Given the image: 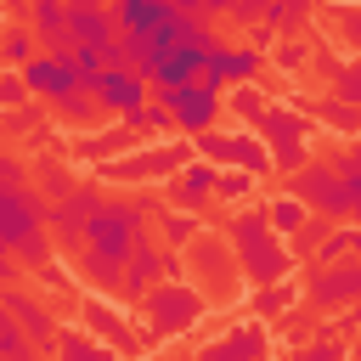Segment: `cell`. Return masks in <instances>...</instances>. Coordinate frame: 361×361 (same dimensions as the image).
<instances>
[{"instance_id": "cell-6", "label": "cell", "mask_w": 361, "mask_h": 361, "mask_svg": "<svg viewBox=\"0 0 361 361\" xmlns=\"http://www.w3.org/2000/svg\"><path fill=\"white\" fill-rule=\"evenodd\" d=\"M141 310H147L152 333H186V327L203 316V293L186 288V282H175V276H164V282H152V288L141 293Z\"/></svg>"}, {"instance_id": "cell-40", "label": "cell", "mask_w": 361, "mask_h": 361, "mask_svg": "<svg viewBox=\"0 0 361 361\" xmlns=\"http://www.w3.org/2000/svg\"><path fill=\"white\" fill-rule=\"evenodd\" d=\"M265 11H271V0H231V6H226V17H231V23H243V28H259V23H265Z\"/></svg>"}, {"instance_id": "cell-33", "label": "cell", "mask_w": 361, "mask_h": 361, "mask_svg": "<svg viewBox=\"0 0 361 361\" xmlns=\"http://www.w3.org/2000/svg\"><path fill=\"white\" fill-rule=\"evenodd\" d=\"M316 118H327V124H338L344 135H355V130H361V107H350V102H338V96H327V102H316Z\"/></svg>"}, {"instance_id": "cell-12", "label": "cell", "mask_w": 361, "mask_h": 361, "mask_svg": "<svg viewBox=\"0 0 361 361\" xmlns=\"http://www.w3.org/2000/svg\"><path fill=\"white\" fill-rule=\"evenodd\" d=\"M90 96L102 102V113H118V118H130V113L147 102V79H141L135 68H124V62H107V68L90 79Z\"/></svg>"}, {"instance_id": "cell-49", "label": "cell", "mask_w": 361, "mask_h": 361, "mask_svg": "<svg viewBox=\"0 0 361 361\" xmlns=\"http://www.w3.org/2000/svg\"><path fill=\"white\" fill-rule=\"evenodd\" d=\"M350 361H361V344H355V350H350Z\"/></svg>"}, {"instance_id": "cell-9", "label": "cell", "mask_w": 361, "mask_h": 361, "mask_svg": "<svg viewBox=\"0 0 361 361\" xmlns=\"http://www.w3.org/2000/svg\"><path fill=\"white\" fill-rule=\"evenodd\" d=\"M180 164H192V147H186V141H169V147H147V152L107 158L102 175H107V180H169Z\"/></svg>"}, {"instance_id": "cell-7", "label": "cell", "mask_w": 361, "mask_h": 361, "mask_svg": "<svg viewBox=\"0 0 361 361\" xmlns=\"http://www.w3.org/2000/svg\"><path fill=\"white\" fill-rule=\"evenodd\" d=\"M248 124H254V135L271 147V164H276V169H299V164L310 158V147H305V118H299V113H288V107H259Z\"/></svg>"}, {"instance_id": "cell-17", "label": "cell", "mask_w": 361, "mask_h": 361, "mask_svg": "<svg viewBox=\"0 0 361 361\" xmlns=\"http://www.w3.org/2000/svg\"><path fill=\"white\" fill-rule=\"evenodd\" d=\"M164 276H169V271H164V248H158L152 237H141L135 254H130L124 271H118V293H124V299H141V293H147L152 282H164Z\"/></svg>"}, {"instance_id": "cell-29", "label": "cell", "mask_w": 361, "mask_h": 361, "mask_svg": "<svg viewBox=\"0 0 361 361\" xmlns=\"http://www.w3.org/2000/svg\"><path fill=\"white\" fill-rule=\"evenodd\" d=\"M231 169L265 175V169H271V147H265L259 135H231Z\"/></svg>"}, {"instance_id": "cell-47", "label": "cell", "mask_w": 361, "mask_h": 361, "mask_svg": "<svg viewBox=\"0 0 361 361\" xmlns=\"http://www.w3.org/2000/svg\"><path fill=\"white\" fill-rule=\"evenodd\" d=\"M169 11H186V17H203V0H169Z\"/></svg>"}, {"instance_id": "cell-39", "label": "cell", "mask_w": 361, "mask_h": 361, "mask_svg": "<svg viewBox=\"0 0 361 361\" xmlns=\"http://www.w3.org/2000/svg\"><path fill=\"white\" fill-rule=\"evenodd\" d=\"M333 169H338V180L350 186V197L361 203V147H350V152H338V158H333Z\"/></svg>"}, {"instance_id": "cell-15", "label": "cell", "mask_w": 361, "mask_h": 361, "mask_svg": "<svg viewBox=\"0 0 361 361\" xmlns=\"http://www.w3.org/2000/svg\"><path fill=\"white\" fill-rule=\"evenodd\" d=\"M68 39L73 45H90L96 56L118 39V23H113V6L96 0V6H68Z\"/></svg>"}, {"instance_id": "cell-8", "label": "cell", "mask_w": 361, "mask_h": 361, "mask_svg": "<svg viewBox=\"0 0 361 361\" xmlns=\"http://www.w3.org/2000/svg\"><path fill=\"white\" fill-rule=\"evenodd\" d=\"M305 299L316 310H350V305H361V254L333 259V265H316L310 282H305Z\"/></svg>"}, {"instance_id": "cell-23", "label": "cell", "mask_w": 361, "mask_h": 361, "mask_svg": "<svg viewBox=\"0 0 361 361\" xmlns=\"http://www.w3.org/2000/svg\"><path fill=\"white\" fill-rule=\"evenodd\" d=\"M124 147H135V130L130 124H113V130H102V135H85L73 152L79 158H90V164H107L113 152H124Z\"/></svg>"}, {"instance_id": "cell-34", "label": "cell", "mask_w": 361, "mask_h": 361, "mask_svg": "<svg viewBox=\"0 0 361 361\" xmlns=\"http://www.w3.org/2000/svg\"><path fill=\"white\" fill-rule=\"evenodd\" d=\"M288 305H293V288H288V276H282V282H265V288H259L254 316H282Z\"/></svg>"}, {"instance_id": "cell-22", "label": "cell", "mask_w": 361, "mask_h": 361, "mask_svg": "<svg viewBox=\"0 0 361 361\" xmlns=\"http://www.w3.org/2000/svg\"><path fill=\"white\" fill-rule=\"evenodd\" d=\"M350 254H361V220H355V226H322L310 259H316V265H333V259H350Z\"/></svg>"}, {"instance_id": "cell-1", "label": "cell", "mask_w": 361, "mask_h": 361, "mask_svg": "<svg viewBox=\"0 0 361 361\" xmlns=\"http://www.w3.org/2000/svg\"><path fill=\"white\" fill-rule=\"evenodd\" d=\"M141 237H152L147 231V203L141 197L135 203L130 197H102L90 226H85V243H79V271L102 288H118V271H124V259L135 254Z\"/></svg>"}, {"instance_id": "cell-38", "label": "cell", "mask_w": 361, "mask_h": 361, "mask_svg": "<svg viewBox=\"0 0 361 361\" xmlns=\"http://www.w3.org/2000/svg\"><path fill=\"white\" fill-rule=\"evenodd\" d=\"M197 152H203L214 169H231V135H214V130H203V135H197Z\"/></svg>"}, {"instance_id": "cell-46", "label": "cell", "mask_w": 361, "mask_h": 361, "mask_svg": "<svg viewBox=\"0 0 361 361\" xmlns=\"http://www.w3.org/2000/svg\"><path fill=\"white\" fill-rule=\"evenodd\" d=\"M17 271H23V265H17V259H11V248H6V243H0V282H11V276H17Z\"/></svg>"}, {"instance_id": "cell-5", "label": "cell", "mask_w": 361, "mask_h": 361, "mask_svg": "<svg viewBox=\"0 0 361 361\" xmlns=\"http://www.w3.org/2000/svg\"><path fill=\"white\" fill-rule=\"evenodd\" d=\"M147 96H158L175 118L180 135H203L220 124V85L209 79H186V85H147Z\"/></svg>"}, {"instance_id": "cell-19", "label": "cell", "mask_w": 361, "mask_h": 361, "mask_svg": "<svg viewBox=\"0 0 361 361\" xmlns=\"http://www.w3.org/2000/svg\"><path fill=\"white\" fill-rule=\"evenodd\" d=\"M28 28H34L39 51H73V39H68V6L62 0H28Z\"/></svg>"}, {"instance_id": "cell-26", "label": "cell", "mask_w": 361, "mask_h": 361, "mask_svg": "<svg viewBox=\"0 0 361 361\" xmlns=\"http://www.w3.org/2000/svg\"><path fill=\"white\" fill-rule=\"evenodd\" d=\"M124 124L135 130V141H141V135H175V118H169V107H164L158 96H147V102H141Z\"/></svg>"}, {"instance_id": "cell-31", "label": "cell", "mask_w": 361, "mask_h": 361, "mask_svg": "<svg viewBox=\"0 0 361 361\" xmlns=\"http://www.w3.org/2000/svg\"><path fill=\"white\" fill-rule=\"evenodd\" d=\"M34 180H39V197H45V203H56V197H68V192L79 186V180H73V175H68L62 164H51V158H45V164L34 169Z\"/></svg>"}, {"instance_id": "cell-44", "label": "cell", "mask_w": 361, "mask_h": 361, "mask_svg": "<svg viewBox=\"0 0 361 361\" xmlns=\"http://www.w3.org/2000/svg\"><path fill=\"white\" fill-rule=\"evenodd\" d=\"M0 186H23V164L17 158H0Z\"/></svg>"}, {"instance_id": "cell-11", "label": "cell", "mask_w": 361, "mask_h": 361, "mask_svg": "<svg viewBox=\"0 0 361 361\" xmlns=\"http://www.w3.org/2000/svg\"><path fill=\"white\" fill-rule=\"evenodd\" d=\"M23 73V85H28V96H45V102H62L73 85H85L79 79V68H73V51H39L28 68H17Z\"/></svg>"}, {"instance_id": "cell-45", "label": "cell", "mask_w": 361, "mask_h": 361, "mask_svg": "<svg viewBox=\"0 0 361 361\" xmlns=\"http://www.w3.org/2000/svg\"><path fill=\"white\" fill-rule=\"evenodd\" d=\"M276 62H282V68H299V62H305V45H293V39H288V45L276 51Z\"/></svg>"}, {"instance_id": "cell-36", "label": "cell", "mask_w": 361, "mask_h": 361, "mask_svg": "<svg viewBox=\"0 0 361 361\" xmlns=\"http://www.w3.org/2000/svg\"><path fill=\"white\" fill-rule=\"evenodd\" d=\"M158 226H164V243H192L197 237V214H186V209H169Z\"/></svg>"}, {"instance_id": "cell-51", "label": "cell", "mask_w": 361, "mask_h": 361, "mask_svg": "<svg viewBox=\"0 0 361 361\" xmlns=\"http://www.w3.org/2000/svg\"><path fill=\"white\" fill-rule=\"evenodd\" d=\"M158 6H169V0H158Z\"/></svg>"}, {"instance_id": "cell-20", "label": "cell", "mask_w": 361, "mask_h": 361, "mask_svg": "<svg viewBox=\"0 0 361 361\" xmlns=\"http://www.w3.org/2000/svg\"><path fill=\"white\" fill-rule=\"evenodd\" d=\"M186 79H203V51H197V45L152 51V62H147V85H186Z\"/></svg>"}, {"instance_id": "cell-50", "label": "cell", "mask_w": 361, "mask_h": 361, "mask_svg": "<svg viewBox=\"0 0 361 361\" xmlns=\"http://www.w3.org/2000/svg\"><path fill=\"white\" fill-rule=\"evenodd\" d=\"M350 310H355V322H361V305H350Z\"/></svg>"}, {"instance_id": "cell-10", "label": "cell", "mask_w": 361, "mask_h": 361, "mask_svg": "<svg viewBox=\"0 0 361 361\" xmlns=\"http://www.w3.org/2000/svg\"><path fill=\"white\" fill-rule=\"evenodd\" d=\"M0 310H11V322L28 333V344H34L39 355H56V322H51L45 299H34V293H23V288L0 282Z\"/></svg>"}, {"instance_id": "cell-25", "label": "cell", "mask_w": 361, "mask_h": 361, "mask_svg": "<svg viewBox=\"0 0 361 361\" xmlns=\"http://www.w3.org/2000/svg\"><path fill=\"white\" fill-rule=\"evenodd\" d=\"M39 56V39H34V28L28 23H11L6 34H0V62H11V68H28Z\"/></svg>"}, {"instance_id": "cell-28", "label": "cell", "mask_w": 361, "mask_h": 361, "mask_svg": "<svg viewBox=\"0 0 361 361\" xmlns=\"http://www.w3.org/2000/svg\"><path fill=\"white\" fill-rule=\"evenodd\" d=\"M51 107H56L68 124H96V118H102V102L90 96V85H73V90H68L62 102H51Z\"/></svg>"}, {"instance_id": "cell-13", "label": "cell", "mask_w": 361, "mask_h": 361, "mask_svg": "<svg viewBox=\"0 0 361 361\" xmlns=\"http://www.w3.org/2000/svg\"><path fill=\"white\" fill-rule=\"evenodd\" d=\"M96 203H102V192L96 186H73L68 197H56V203H45V231L56 237V243H85V226H90V214H96Z\"/></svg>"}, {"instance_id": "cell-2", "label": "cell", "mask_w": 361, "mask_h": 361, "mask_svg": "<svg viewBox=\"0 0 361 361\" xmlns=\"http://www.w3.org/2000/svg\"><path fill=\"white\" fill-rule=\"evenodd\" d=\"M0 243L11 248L17 265L39 271L51 259V231H45V197L34 186H0Z\"/></svg>"}, {"instance_id": "cell-37", "label": "cell", "mask_w": 361, "mask_h": 361, "mask_svg": "<svg viewBox=\"0 0 361 361\" xmlns=\"http://www.w3.org/2000/svg\"><path fill=\"white\" fill-rule=\"evenodd\" d=\"M333 96L350 102V107H361V62H344V68L333 73Z\"/></svg>"}, {"instance_id": "cell-32", "label": "cell", "mask_w": 361, "mask_h": 361, "mask_svg": "<svg viewBox=\"0 0 361 361\" xmlns=\"http://www.w3.org/2000/svg\"><path fill=\"white\" fill-rule=\"evenodd\" d=\"M305 11H310V0H271V11H265V23H259V28L288 34V28H299V23H305Z\"/></svg>"}, {"instance_id": "cell-35", "label": "cell", "mask_w": 361, "mask_h": 361, "mask_svg": "<svg viewBox=\"0 0 361 361\" xmlns=\"http://www.w3.org/2000/svg\"><path fill=\"white\" fill-rule=\"evenodd\" d=\"M293 361H350V350L333 338V333H322V338H310V344H299V355Z\"/></svg>"}, {"instance_id": "cell-27", "label": "cell", "mask_w": 361, "mask_h": 361, "mask_svg": "<svg viewBox=\"0 0 361 361\" xmlns=\"http://www.w3.org/2000/svg\"><path fill=\"white\" fill-rule=\"evenodd\" d=\"M265 220H271V231H276V237H293V231L310 220V209H305L293 192H282V197H271V203H265Z\"/></svg>"}, {"instance_id": "cell-4", "label": "cell", "mask_w": 361, "mask_h": 361, "mask_svg": "<svg viewBox=\"0 0 361 361\" xmlns=\"http://www.w3.org/2000/svg\"><path fill=\"white\" fill-rule=\"evenodd\" d=\"M288 192H293L310 214H322V220H355V197H350V186H344L338 169L322 164V158H305L299 169H288Z\"/></svg>"}, {"instance_id": "cell-30", "label": "cell", "mask_w": 361, "mask_h": 361, "mask_svg": "<svg viewBox=\"0 0 361 361\" xmlns=\"http://www.w3.org/2000/svg\"><path fill=\"white\" fill-rule=\"evenodd\" d=\"M0 361H39V350H34L28 333L11 322V310H0Z\"/></svg>"}, {"instance_id": "cell-21", "label": "cell", "mask_w": 361, "mask_h": 361, "mask_svg": "<svg viewBox=\"0 0 361 361\" xmlns=\"http://www.w3.org/2000/svg\"><path fill=\"white\" fill-rule=\"evenodd\" d=\"M197 361H265V333L259 327H231L226 338L203 344Z\"/></svg>"}, {"instance_id": "cell-42", "label": "cell", "mask_w": 361, "mask_h": 361, "mask_svg": "<svg viewBox=\"0 0 361 361\" xmlns=\"http://www.w3.org/2000/svg\"><path fill=\"white\" fill-rule=\"evenodd\" d=\"M23 102H28L23 73H0V107H23Z\"/></svg>"}, {"instance_id": "cell-3", "label": "cell", "mask_w": 361, "mask_h": 361, "mask_svg": "<svg viewBox=\"0 0 361 361\" xmlns=\"http://www.w3.org/2000/svg\"><path fill=\"white\" fill-rule=\"evenodd\" d=\"M226 237H231L237 265H243L259 288H265V282H282V276L293 271V248H288V237H276V231H271L265 209H243V214L226 226Z\"/></svg>"}, {"instance_id": "cell-48", "label": "cell", "mask_w": 361, "mask_h": 361, "mask_svg": "<svg viewBox=\"0 0 361 361\" xmlns=\"http://www.w3.org/2000/svg\"><path fill=\"white\" fill-rule=\"evenodd\" d=\"M344 34H350V39H361V11H344Z\"/></svg>"}, {"instance_id": "cell-18", "label": "cell", "mask_w": 361, "mask_h": 361, "mask_svg": "<svg viewBox=\"0 0 361 361\" xmlns=\"http://www.w3.org/2000/svg\"><path fill=\"white\" fill-rule=\"evenodd\" d=\"M85 316H90V333H102L118 355H141V350H147V333L124 327V322H118V310H113L107 299H85Z\"/></svg>"}, {"instance_id": "cell-43", "label": "cell", "mask_w": 361, "mask_h": 361, "mask_svg": "<svg viewBox=\"0 0 361 361\" xmlns=\"http://www.w3.org/2000/svg\"><path fill=\"white\" fill-rule=\"evenodd\" d=\"M231 107H237L243 118H254V113H259L265 102H259V90H248V85H237V96H231Z\"/></svg>"}, {"instance_id": "cell-16", "label": "cell", "mask_w": 361, "mask_h": 361, "mask_svg": "<svg viewBox=\"0 0 361 361\" xmlns=\"http://www.w3.org/2000/svg\"><path fill=\"white\" fill-rule=\"evenodd\" d=\"M214 164L209 158H192V164H180L164 186H169V209H186V214H197L203 203H209V192H214Z\"/></svg>"}, {"instance_id": "cell-24", "label": "cell", "mask_w": 361, "mask_h": 361, "mask_svg": "<svg viewBox=\"0 0 361 361\" xmlns=\"http://www.w3.org/2000/svg\"><path fill=\"white\" fill-rule=\"evenodd\" d=\"M56 361H118V350L107 338H85V333H56Z\"/></svg>"}, {"instance_id": "cell-14", "label": "cell", "mask_w": 361, "mask_h": 361, "mask_svg": "<svg viewBox=\"0 0 361 361\" xmlns=\"http://www.w3.org/2000/svg\"><path fill=\"white\" fill-rule=\"evenodd\" d=\"M254 73H259V51L254 45H209L203 51V79L220 85V90L226 85H248Z\"/></svg>"}, {"instance_id": "cell-41", "label": "cell", "mask_w": 361, "mask_h": 361, "mask_svg": "<svg viewBox=\"0 0 361 361\" xmlns=\"http://www.w3.org/2000/svg\"><path fill=\"white\" fill-rule=\"evenodd\" d=\"M248 186H254L248 169H220V175H214V192H220V197H248Z\"/></svg>"}]
</instances>
